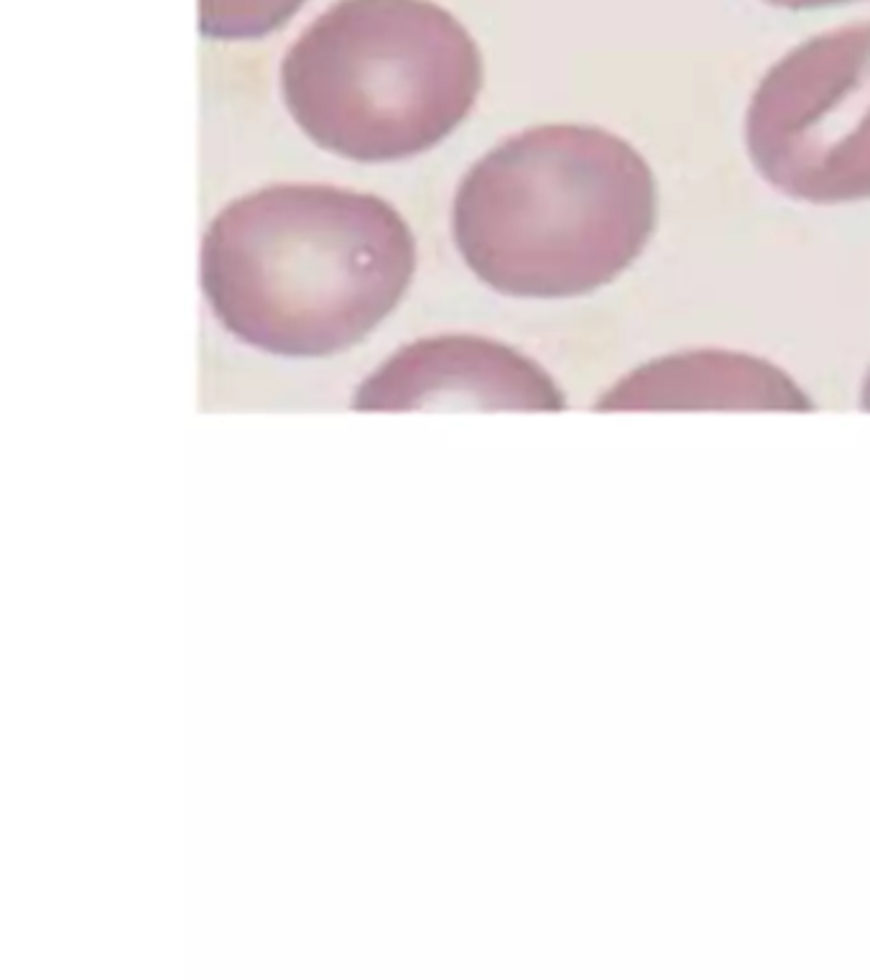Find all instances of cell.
Here are the masks:
<instances>
[{
    "label": "cell",
    "mask_w": 870,
    "mask_h": 980,
    "mask_svg": "<svg viewBox=\"0 0 870 980\" xmlns=\"http://www.w3.org/2000/svg\"><path fill=\"white\" fill-rule=\"evenodd\" d=\"M416 248L373 194L279 184L230 202L202 240L217 320L253 348L319 358L363 340L404 297Z\"/></svg>",
    "instance_id": "1"
},
{
    "label": "cell",
    "mask_w": 870,
    "mask_h": 980,
    "mask_svg": "<svg viewBox=\"0 0 870 980\" xmlns=\"http://www.w3.org/2000/svg\"><path fill=\"white\" fill-rule=\"evenodd\" d=\"M651 161L620 133L549 123L498 143L455 197V240L490 289L577 299L626 276L659 230Z\"/></svg>",
    "instance_id": "2"
},
{
    "label": "cell",
    "mask_w": 870,
    "mask_h": 980,
    "mask_svg": "<svg viewBox=\"0 0 870 980\" xmlns=\"http://www.w3.org/2000/svg\"><path fill=\"white\" fill-rule=\"evenodd\" d=\"M286 108L322 149L396 161L450 136L483 87L465 26L429 0H340L281 67Z\"/></svg>",
    "instance_id": "3"
},
{
    "label": "cell",
    "mask_w": 870,
    "mask_h": 980,
    "mask_svg": "<svg viewBox=\"0 0 870 980\" xmlns=\"http://www.w3.org/2000/svg\"><path fill=\"white\" fill-rule=\"evenodd\" d=\"M743 149L784 200L870 202V21L809 36L763 72L745 103Z\"/></svg>",
    "instance_id": "4"
},
{
    "label": "cell",
    "mask_w": 870,
    "mask_h": 980,
    "mask_svg": "<svg viewBox=\"0 0 870 980\" xmlns=\"http://www.w3.org/2000/svg\"><path fill=\"white\" fill-rule=\"evenodd\" d=\"M355 411H564L559 383L529 355L475 335L406 345L360 383Z\"/></svg>",
    "instance_id": "5"
},
{
    "label": "cell",
    "mask_w": 870,
    "mask_h": 980,
    "mask_svg": "<svg viewBox=\"0 0 870 980\" xmlns=\"http://www.w3.org/2000/svg\"><path fill=\"white\" fill-rule=\"evenodd\" d=\"M598 411H814L807 388L771 358L738 348H679L633 365Z\"/></svg>",
    "instance_id": "6"
},
{
    "label": "cell",
    "mask_w": 870,
    "mask_h": 980,
    "mask_svg": "<svg viewBox=\"0 0 870 980\" xmlns=\"http://www.w3.org/2000/svg\"><path fill=\"white\" fill-rule=\"evenodd\" d=\"M304 0H200V31L210 39H258L289 21Z\"/></svg>",
    "instance_id": "7"
},
{
    "label": "cell",
    "mask_w": 870,
    "mask_h": 980,
    "mask_svg": "<svg viewBox=\"0 0 870 980\" xmlns=\"http://www.w3.org/2000/svg\"><path fill=\"white\" fill-rule=\"evenodd\" d=\"M761 3L781 8V11H822V8L853 6V3H865V0H761Z\"/></svg>",
    "instance_id": "8"
},
{
    "label": "cell",
    "mask_w": 870,
    "mask_h": 980,
    "mask_svg": "<svg viewBox=\"0 0 870 980\" xmlns=\"http://www.w3.org/2000/svg\"><path fill=\"white\" fill-rule=\"evenodd\" d=\"M858 406L860 411H868L870 414V363L868 368H865L863 381H860V388H858Z\"/></svg>",
    "instance_id": "9"
}]
</instances>
